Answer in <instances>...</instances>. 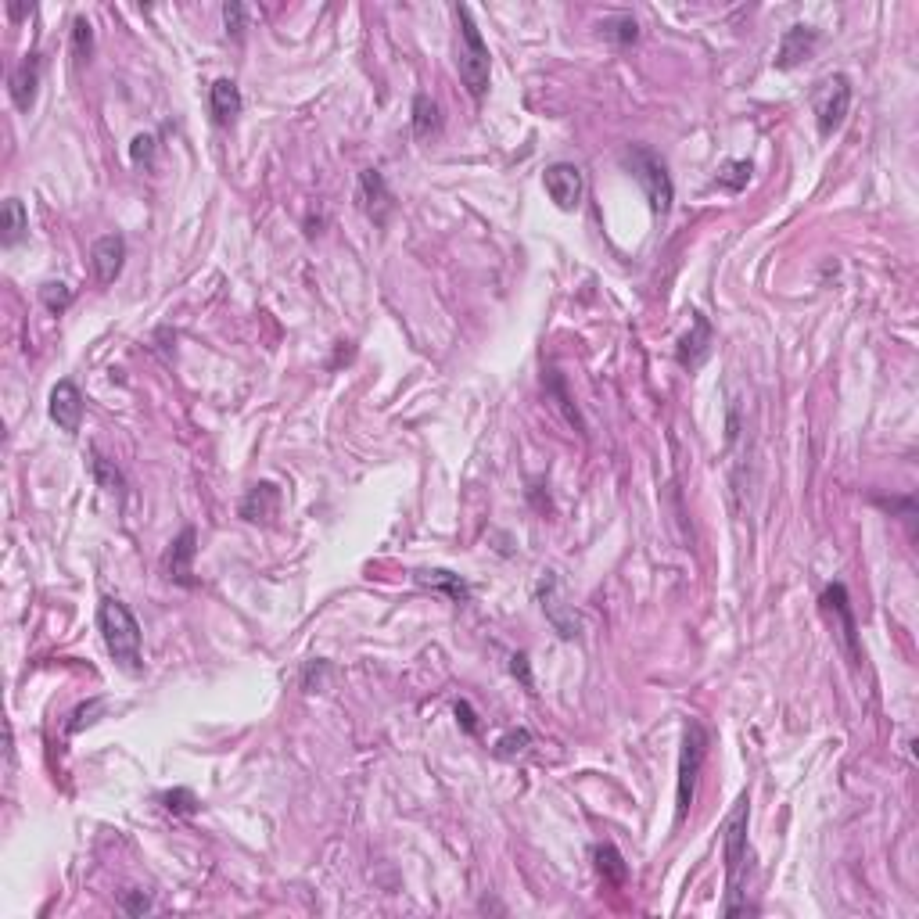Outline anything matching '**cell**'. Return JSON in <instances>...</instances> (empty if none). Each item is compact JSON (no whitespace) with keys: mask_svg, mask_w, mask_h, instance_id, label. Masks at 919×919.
Here are the masks:
<instances>
[{"mask_svg":"<svg viewBox=\"0 0 919 919\" xmlns=\"http://www.w3.org/2000/svg\"><path fill=\"white\" fill-rule=\"evenodd\" d=\"M97 629L105 636L108 654H112L119 665L130 668V672H141V643H144L141 622L133 618V611L123 600L105 596V600L97 604Z\"/></svg>","mask_w":919,"mask_h":919,"instance_id":"1","label":"cell"},{"mask_svg":"<svg viewBox=\"0 0 919 919\" xmlns=\"http://www.w3.org/2000/svg\"><path fill=\"white\" fill-rule=\"evenodd\" d=\"M747 819H751V797L740 794L736 808L726 819V916H740V912H754L747 902H740V876H744L747 862Z\"/></svg>","mask_w":919,"mask_h":919,"instance_id":"2","label":"cell"},{"mask_svg":"<svg viewBox=\"0 0 919 919\" xmlns=\"http://www.w3.org/2000/svg\"><path fill=\"white\" fill-rule=\"evenodd\" d=\"M453 15H456V26H460V58H456V69H460V79H464V87L471 90V97L482 101L485 90H489V72H492L489 47H485L482 33L474 26L471 8L456 4Z\"/></svg>","mask_w":919,"mask_h":919,"instance_id":"3","label":"cell"},{"mask_svg":"<svg viewBox=\"0 0 919 919\" xmlns=\"http://www.w3.org/2000/svg\"><path fill=\"white\" fill-rule=\"evenodd\" d=\"M622 158H625V166H629V173L636 176V184L647 194L650 209H654L657 216H668L675 202V184H672V173H668V166H665V158L654 155L647 144H632V148H625Z\"/></svg>","mask_w":919,"mask_h":919,"instance_id":"4","label":"cell"},{"mask_svg":"<svg viewBox=\"0 0 919 919\" xmlns=\"http://www.w3.org/2000/svg\"><path fill=\"white\" fill-rule=\"evenodd\" d=\"M708 729L690 718L683 733V751H679V779H675V823H683L693 808V794H697V776L708 758Z\"/></svg>","mask_w":919,"mask_h":919,"instance_id":"5","label":"cell"},{"mask_svg":"<svg viewBox=\"0 0 919 919\" xmlns=\"http://www.w3.org/2000/svg\"><path fill=\"white\" fill-rule=\"evenodd\" d=\"M848 108H851L848 76H826L823 83L812 90V112H815V123H819V133H823V137H830L833 130H841V123L848 119Z\"/></svg>","mask_w":919,"mask_h":919,"instance_id":"6","label":"cell"},{"mask_svg":"<svg viewBox=\"0 0 919 919\" xmlns=\"http://www.w3.org/2000/svg\"><path fill=\"white\" fill-rule=\"evenodd\" d=\"M539 604H543V614L550 618V625L561 632L564 639L578 636L582 625H578L575 607H571L568 596H564V586H561V578H557V571H543V578H539Z\"/></svg>","mask_w":919,"mask_h":919,"instance_id":"7","label":"cell"},{"mask_svg":"<svg viewBox=\"0 0 919 919\" xmlns=\"http://www.w3.org/2000/svg\"><path fill=\"white\" fill-rule=\"evenodd\" d=\"M543 187L550 194V202L561 212H575L582 205V194H586V180H582V169L575 162H553V166H546Z\"/></svg>","mask_w":919,"mask_h":919,"instance_id":"8","label":"cell"},{"mask_svg":"<svg viewBox=\"0 0 919 919\" xmlns=\"http://www.w3.org/2000/svg\"><path fill=\"white\" fill-rule=\"evenodd\" d=\"M356 202H359V209L374 219L377 227H385L395 212V198H392V191H388L385 176L377 173V169H363V173H359Z\"/></svg>","mask_w":919,"mask_h":919,"instance_id":"9","label":"cell"},{"mask_svg":"<svg viewBox=\"0 0 919 919\" xmlns=\"http://www.w3.org/2000/svg\"><path fill=\"white\" fill-rule=\"evenodd\" d=\"M123 263H126V237L123 234L97 237L94 248H90V270H94V281L101 288L115 284V277L123 273Z\"/></svg>","mask_w":919,"mask_h":919,"instance_id":"10","label":"cell"},{"mask_svg":"<svg viewBox=\"0 0 919 919\" xmlns=\"http://www.w3.org/2000/svg\"><path fill=\"white\" fill-rule=\"evenodd\" d=\"M51 421L58 424V428L65 431V435H76L79 424H83V392L76 388V381H58V385L51 388Z\"/></svg>","mask_w":919,"mask_h":919,"instance_id":"11","label":"cell"},{"mask_svg":"<svg viewBox=\"0 0 919 919\" xmlns=\"http://www.w3.org/2000/svg\"><path fill=\"white\" fill-rule=\"evenodd\" d=\"M819 40H823V33L812 26H790L787 33H783V40H779V51H776V69H794V65H801L805 58H812L815 47H819Z\"/></svg>","mask_w":919,"mask_h":919,"instance_id":"12","label":"cell"},{"mask_svg":"<svg viewBox=\"0 0 919 919\" xmlns=\"http://www.w3.org/2000/svg\"><path fill=\"white\" fill-rule=\"evenodd\" d=\"M711 324H708V316L704 313H693V331L690 334H683L679 338V349H675V359H679V367H686V370H697L708 359V352H711Z\"/></svg>","mask_w":919,"mask_h":919,"instance_id":"13","label":"cell"},{"mask_svg":"<svg viewBox=\"0 0 919 919\" xmlns=\"http://www.w3.org/2000/svg\"><path fill=\"white\" fill-rule=\"evenodd\" d=\"M11 101H15L18 112H29L36 105V90H40V54H26L22 62L15 65L8 79Z\"/></svg>","mask_w":919,"mask_h":919,"instance_id":"14","label":"cell"},{"mask_svg":"<svg viewBox=\"0 0 919 919\" xmlns=\"http://www.w3.org/2000/svg\"><path fill=\"white\" fill-rule=\"evenodd\" d=\"M823 604H826V611H833L837 618H841V636H844V647H848L851 661H862V650H858V632H855V614H851V604H848V589H844L841 582L826 586Z\"/></svg>","mask_w":919,"mask_h":919,"instance_id":"15","label":"cell"},{"mask_svg":"<svg viewBox=\"0 0 919 919\" xmlns=\"http://www.w3.org/2000/svg\"><path fill=\"white\" fill-rule=\"evenodd\" d=\"M198 535H194V528H184V532L176 535L173 543H169V553H166V575L173 578V582H180V586H194L191 578V561H194V550H198Z\"/></svg>","mask_w":919,"mask_h":919,"instance_id":"16","label":"cell"},{"mask_svg":"<svg viewBox=\"0 0 919 919\" xmlns=\"http://www.w3.org/2000/svg\"><path fill=\"white\" fill-rule=\"evenodd\" d=\"M277 510H281V489L273 482L252 485L248 496L241 499V517L245 521H270V517H277Z\"/></svg>","mask_w":919,"mask_h":919,"instance_id":"17","label":"cell"},{"mask_svg":"<svg viewBox=\"0 0 919 919\" xmlns=\"http://www.w3.org/2000/svg\"><path fill=\"white\" fill-rule=\"evenodd\" d=\"M413 578H417L424 589H431V593L449 596L453 604H467V596H471V586H467L464 578L453 575V571H446V568H421V571H413Z\"/></svg>","mask_w":919,"mask_h":919,"instance_id":"18","label":"cell"},{"mask_svg":"<svg viewBox=\"0 0 919 919\" xmlns=\"http://www.w3.org/2000/svg\"><path fill=\"white\" fill-rule=\"evenodd\" d=\"M209 112L219 126H230L241 115V90L234 79H216L209 87Z\"/></svg>","mask_w":919,"mask_h":919,"instance_id":"19","label":"cell"},{"mask_svg":"<svg viewBox=\"0 0 919 919\" xmlns=\"http://www.w3.org/2000/svg\"><path fill=\"white\" fill-rule=\"evenodd\" d=\"M26 234H29L26 205H22V198H8L4 209H0V241H4V248H15Z\"/></svg>","mask_w":919,"mask_h":919,"instance_id":"20","label":"cell"},{"mask_svg":"<svg viewBox=\"0 0 919 919\" xmlns=\"http://www.w3.org/2000/svg\"><path fill=\"white\" fill-rule=\"evenodd\" d=\"M438 130H442V112H438V105L428 94H417L413 97V137H417V141H428Z\"/></svg>","mask_w":919,"mask_h":919,"instance_id":"21","label":"cell"},{"mask_svg":"<svg viewBox=\"0 0 919 919\" xmlns=\"http://www.w3.org/2000/svg\"><path fill=\"white\" fill-rule=\"evenodd\" d=\"M593 862H596V873L604 876L611 887H622L625 884L629 866H625V858L618 855V848H614V844H596V848H593Z\"/></svg>","mask_w":919,"mask_h":919,"instance_id":"22","label":"cell"},{"mask_svg":"<svg viewBox=\"0 0 919 919\" xmlns=\"http://www.w3.org/2000/svg\"><path fill=\"white\" fill-rule=\"evenodd\" d=\"M600 33H604L611 44L629 47V44H636V40H639V22L632 15H611V18H604V22H600Z\"/></svg>","mask_w":919,"mask_h":919,"instance_id":"23","label":"cell"},{"mask_svg":"<svg viewBox=\"0 0 919 919\" xmlns=\"http://www.w3.org/2000/svg\"><path fill=\"white\" fill-rule=\"evenodd\" d=\"M754 166L747 162V158H729L726 166L718 169V176L711 180L715 187H722V191H744L747 180H751Z\"/></svg>","mask_w":919,"mask_h":919,"instance_id":"24","label":"cell"},{"mask_svg":"<svg viewBox=\"0 0 919 919\" xmlns=\"http://www.w3.org/2000/svg\"><path fill=\"white\" fill-rule=\"evenodd\" d=\"M90 471H94V478H97V485H101V489L115 492V496H123L126 482H123V474L115 471L112 460H105L101 453H94V460H90Z\"/></svg>","mask_w":919,"mask_h":919,"instance_id":"25","label":"cell"},{"mask_svg":"<svg viewBox=\"0 0 919 919\" xmlns=\"http://www.w3.org/2000/svg\"><path fill=\"white\" fill-rule=\"evenodd\" d=\"M90 54H94V29H90V22L83 15L72 22V58H76L79 65L90 62Z\"/></svg>","mask_w":919,"mask_h":919,"instance_id":"26","label":"cell"},{"mask_svg":"<svg viewBox=\"0 0 919 919\" xmlns=\"http://www.w3.org/2000/svg\"><path fill=\"white\" fill-rule=\"evenodd\" d=\"M40 302H44L51 313H65V309L72 306V288L62 281H47L44 288H40Z\"/></svg>","mask_w":919,"mask_h":919,"instance_id":"27","label":"cell"},{"mask_svg":"<svg viewBox=\"0 0 919 919\" xmlns=\"http://www.w3.org/2000/svg\"><path fill=\"white\" fill-rule=\"evenodd\" d=\"M162 801H166V808H169V812H176V815H191V812H198V797H194L187 787L169 790V794H162Z\"/></svg>","mask_w":919,"mask_h":919,"instance_id":"28","label":"cell"},{"mask_svg":"<svg viewBox=\"0 0 919 919\" xmlns=\"http://www.w3.org/2000/svg\"><path fill=\"white\" fill-rule=\"evenodd\" d=\"M130 158H133V166H144V169H148L151 162H155V137H151V133H141V137H133Z\"/></svg>","mask_w":919,"mask_h":919,"instance_id":"29","label":"cell"},{"mask_svg":"<svg viewBox=\"0 0 919 919\" xmlns=\"http://www.w3.org/2000/svg\"><path fill=\"white\" fill-rule=\"evenodd\" d=\"M532 744V736L525 733V729H517V733H510V736H503L496 744V754L499 758H514V754H525V747Z\"/></svg>","mask_w":919,"mask_h":919,"instance_id":"30","label":"cell"},{"mask_svg":"<svg viewBox=\"0 0 919 919\" xmlns=\"http://www.w3.org/2000/svg\"><path fill=\"white\" fill-rule=\"evenodd\" d=\"M223 22H227V33L234 36V40H241V33H245V26H248V8L245 4H227V8H223Z\"/></svg>","mask_w":919,"mask_h":919,"instance_id":"31","label":"cell"},{"mask_svg":"<svg viewBox=\"0 0 919 919\" xmlns=\"http://www.w3.org/2000/svg\"><path fill=\"white\" fill-rule=\"evenodd\" d=\"M324 675H331V665H327V661H309V665L302 668V690L316 693V686H324Z\"/></svg>","mask_w":919,"mask_h":919,"instance_id":"32","label":"cell"},{"mask_svg":"<svg viewBox=\"0 0 919 919\" xmlns=\"http://www.w3.org/2000/svg\"><path fill=\"white\" fill-rule=\"evenodd\" d=\"M155 905H151V898L144 891H130L123 898V912H130V916H144V912H151Z\"/></svg>","mask_w":919,"mask_h":919,"instance_id":"33","label":"cell"},{"mask_svg":"<svg viewBox=\"0 0 919 919\" xmlns=\"http://www.w3.org/2000/svg\"><path fill=\"white\" fill-rule=\"evenodd\" d=\"M456 718L464 722V729H467V733H478V722H474V711H471V704H464V701L456 704Z\"/></svg>","mask_w":919,"mask_h":919,"instance_id":"34","label":"cell"},{"mask_svg":"<svg viewBox=\"0 0 919 919\" xmlns=\"http://www.w3.org/2000/svg\"><path fill=\"white\" fill-rule=\"evenodd\" d=\"M514 675H521V683H525L528 690H532V675H528V657H525V654H517V657H514Z\"/></svg>","mask_w":919,"mask_h":919,"instance_id":"35","label":"cell"},{"mask_svg":"<svg viewBox=\"0 0 919 919\" xmlns=\"http://www.w3.org/2000/svg\"><path fill=\"white\" fill-rule=\"evenodd\" d=\"M8 15H11V18H22V15H33V8H22V4H11V8H8Z\"/></svg>","mask_w":919,"mask_h":919,"instance_id":"36","label":"cell"}]
</instances>
